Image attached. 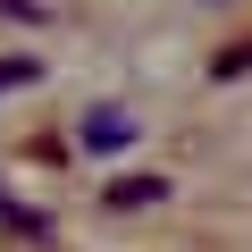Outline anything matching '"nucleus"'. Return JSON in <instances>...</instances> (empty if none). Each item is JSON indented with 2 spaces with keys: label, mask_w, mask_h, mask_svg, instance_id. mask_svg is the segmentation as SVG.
I'll list each match as a JSON object with an SVG mask.
<instances>
[{
  "label": "nucleus",
  "mask_w": 252,
  "mask_h": 252,
  "mask_svg": "<svg viewBox=\"0 0 252 252\" xmlns=\"http://www.w3.org/2000/svg\"><path fill=\"white\" fill-rule=\"evenodd\" d=\"M0 227H17V235H42V210H26V202H9V193H0Z\"/></svg>",
  "instance_id": "20e7f679"
},
{
  "label": "nucleus",
  "mask_w": 252,
  "mask_h": 252,
  "mask_svg": "<svg viewBox=\"0 0 252 252\" xmlns=\"http://www.w3.org/2000/svg\"><path fill=\"white\" fill-rule=\"evenodd\" d=\"M126 143H135V118H126V109H84V152H126Z\"/></svg>",
  "instance_id": "f257e3e1"
},
{
  "label": "nucleus",
  "mask_w": 252,
  "mask_h": 252,
  "mask_svg": "<svg viewBox=\"0 0 252 252\" xmlns=\"http://www.w3.org/2000/svg\"><path fill=\"white\" fill-rule=\"evenodd\" d=\"M160 193H168V177H118V185H101L109 210H143V202H160Z\"/></svg>",
  "instance_id": "f03ea898"
},
{
  "label": "nucleus",
  "mask_w": 252,
  "mask_h": 252,
  "mask_svg": "<svg viewBox=\"0 0 252 252\" xmlns=\"http://www.w3.org/2000/svg\"><path fill=\"white\" fill-rule=\"evenodd\" d=\"M210 76H219V84H227V76H252V34H244V42H227V51H219V67H210Z\"/></svg>",
  "instance_id": "7ed1b4c3"
},
{
  "label": "nucleus",
  "mask_w": 252,
  "mask_h": 252,
  "mask_svg": "<svg viewBox=\"0 0 252 252\" xmlns=\"http://www.w3.org/2000/svg\"><path fill=\"white\" fill-rule=\"evenodd\" d=\"M34 76H42L34 59H0V93H17V84H34Z\"/></svg>",
  "instance_id": "39448f33"
}]
</instances>
